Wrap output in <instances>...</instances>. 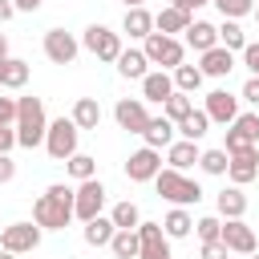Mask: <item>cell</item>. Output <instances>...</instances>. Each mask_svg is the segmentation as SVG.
I'll use <instances>...</instances> for the list:
<instances>
[{
	"mask_svg": "<svg viewBox=\"0 0 259 259\" xmlns=\"http://www.w3.org/2000/svg\"><path fill=\"white\" fill-rule=\"evenodd\" d=\"M40 49H45V57H49L53 65H73L77 53H81V40H77L73 32H65V28H49L45 40H40Z\"/></svg>",
	"mask_w": 259,
	"mask_h": 259,
	"instance_id": "cell-9",
	"label": "cell"
},
{
	"mask_svg": "<svg viewBox=\"0 0 259 259\" xmlns=\"http://www.w3.org/2000/svg\"><path fill=\"white\" fill-rule=\"evenodd\" d=\"M227 178H231L235 186L255 182V178H259V146H247V150L231 154V162H227Z\"/></svg>",
	"mask_w": 259,
	"mask_h": 259,
	"instance_id": "cell-13",
	"label": "cell"
},
{
	"mask_svg": "<svg viewBox=\"0 0 259 259\" xmlns=\"http://www.w3.org/2000/svg\"><path fill=\"white\" fill-rule=\"evenodd\" d=\"M198 142H186V138H174L170 146H166V162H170V170H190V166H198Z\"/></svg>",
	"mask_w": 259,
	"mask_h": 259,
	"instance_id": "cell-18",
	"label": "cell"
},
{
	"mask_svg": "<svg viewBox=\"0 0 259 259\" xmlns=\"http://www.w3.org/2000/svg\"><path fill=\"white\" fill-rule=\"evenodd\" d=\"M243 101H251V105H259V77H247V85H243V93H239Z\"/></svg>",
	"mask_w": 259,
	"mask_h": 259,
	"instance_id": "cell-46",
	"label": "cell"
},
{
	"mask_svg": "<svg viewBox=\"0 0 259 259\" xmlns=\"http://www.w3.org/2000/svg\"><path fill=\"white\" fill-rule=\"evenodd\" d=\"M154 190L170 202V206H198L202 202V186L194 182V178H186L182 170H158L154 174Z\"/></svg>",
	"mask_w": 259,
	"mask_h": 259,
	"instance_id": "cell-3",
	"label": "cell"
},
{
	"mask_svg": "<svg viewBox=\"0 0 259 259\" xmlns=\"http://www.w3.org/2000/svg\"><path fill=\"white\" fill-rule=\"evenodd\" d=\"M81 49H89L97 61L113 65V61H117V53H121L125 45H121V32H113V28H105V24H89V28H85V36H81Z\"/></svg>",
	"mask_w": 259,
	"mask_h": 259,
	"instance_id": "cell-6",
	"label": "cell"
},
{
	"mask_svg": "<svg viewBox=\"0 0 259 259\" xmlns=\"http://www.w3.org/2000/svg\"><path fill=\"white\" fill-rule=\"evenodd\" d=\"M194 231H198V239H202V243H210V239H219L223 219H219V214H202V219H194Z\"/></svg>",
	"mask_w": 259,
	"mask_h": 259,
	"instance_id": "cell-38",
	"label": "cell"
},
{
	"mask_svg": "<svg viewBox=\"0 0 259 259\" xmlns=\"http://www.w3.org/2000/svg\"><path fill=\"white\" fill-rule=\"evenodd\" d=\"M202 109H206V117H210V121L231 125V121L239 117V97H235V93H227V89H210Z\"/></svg>",
	"mask_w": 259,
	"mask_h": 259,
	"instance_id": "cell-14",
	"label": "cell"
},
{
	"mask_svg": "<svg viewBox=\"0 0 259 259\" xmlns=\"http://www.w3.org/2000/svg\"><path fill=\"white\" fill-rule=\"evenodd\" d=\"M12 4H16V12H36L45 0H12Z\"/></svg>",
	"mask_w": 259,
	"mask_h": 259,
	"instance_id": "cell-49",
	"label": "cell"
},
{
	"mask_svg": "<svg viewBox=\"0 0 259 259\" xmlns=\"http://www.w3.org/2000/svg\"><path fill=\"white\" fill-rule=\"evenodd\" d=\"M138 239H142L138 259H174V255H170V239H166L162 223H138Z\"/></svg>",
	"mask_w": 259,
	"mask_h": 259,
	"instance_id": "cell-12",
	"label": "cell"
},
{
	"mask_svg": "<svg viewBox=\"0 0 259 259\" xmlns=\"http://www.w3.org/2000/svg\"><path fill=\"white\" fill-rule=\"evenodd\" d=\"M77 138H81V130L73 125V117L49 121V130H45V150H49V158H53V162H65L69 154H77Z\"/></svg>",
	"mask_w": 259,
	"mask_h": 259,
	"instance_id": "cell-5",
	"label": "cell"
},
{
	"mask_svg": "<svg viewBox=\"0 0 259 259\" xmlns=\"http://www.w3.org/2000/svg\"><path fill=\"white\" fill-rule=\"evenodd\" d=\"M0 125H16V97H0Z\"/></svg>",
	"mask_w": 259,
	"mask_h": 259,
	"instance_id": "cell-43",
	"label": "cell"
},
{
	"mask_svg": "<svg viewBox=\"0 0 259 259\" xmlns=\"http://www.w3.org/2000/svg\"><path fill=\"white\" fill-rule=\"evenodd\" d=\"M206 130H210L206 109H190L182 121H174V134H182L186 142H202V138H206Z\"/></svg>",
	"mask_w": 259,
	"mask_h": 259,
	"instance_id": "cell-28",
	"label": "cell"
},
{
	"mask_svg": "<svg viewBox=\"0 0 259 259\" xmlns=\"http://www.w3.org/2000/svg\"><path fill=\"white\" fill-rule=\"evenodd\" d=\"M4 57H8V36L0 32V61H4Z\"/></svg>",
	"mask_w": 259,
	"mask_h": 259,
	"instance_id": "cell-50",
	"label": "cell"
},
{
	"mask_svg": "<svg viewBox=\"0 0 259 259\" xmlns=\"http://www.w3.org/2000/svg\"><path fill=\"white\" fill-rule=\"evenodd\" d=\"M121 32H130L134 40H146L150 32H154V12L142 4V8H125V16H121Z\"/></svg>",
	"mask_w": 259,
	"mask_h": 259,
	"instance_id": "cell-21",
	"label": "cell"
},
{
	"mask_svg": "<svg viewBox=\"0 0 259 259\" xmlns=\"http://www.w3.org/2000/svg\"><path fill=\"white\" fill-rule=\"evenodd\" d=\"M219 28V45L223 49H231V53H243V45H247V32H243V24L239 20H227L223 16V24H214Z\"/></svg>",
	"mask_w": 259,
	"mask_h": 259,
	"instance_id": "cell-32",
	"label": "cell"
},
{
	"mask_svg": "<svg viewBox=\"0 0 259 259\" xmlns=\"http://www.w3.org/2000/svg\"><path fill=\"white\" fill-rule=\"evenodd\" d=\"M109 219H113V227H125V231H134L138 223H142V210H138V202H117L113 210H109Z\"/></svg>",
	"mask_w": 259,
	"mask_h": 259,
	"instance_id": "cell-35",
	"label": "cell"
},
{
	"mask_svg": "<svg viewBox=\"0 0 259 259\" xmlns=\"http://www.w3.org/2000/svg\"><path fill=\"white\" fill-rule=\"evenodd\" d=\"M198 69H202V77H227L235 69V53L223 49V45H214V49L198 53Z\"/></svg>",
	"mask_w": 259,
	"mask_h": 259,
	"instance_id": "cell-17",
	"label": "cell"
},
{
	"mask_svg": "<svg viewBox=\"0 0 259 259\" xmlns=\"http://www.w3.org/2000/svg\"><path fill=\"white\" fill-rule=\"evenodd\" d=\"M12 178H16V162H12V154H0V186Z\"/></svg>",
	"mask_w": 259,
	"mask_h": 259,
	"instance_id": "cell-44",
	"label": "cell"
},
{
	"mask_svg": "<svg viewBox=\"0 0 259 259\" xmlns=\"http://www.w3.org/2000/svg\"><path fill=\"white\" fill-rule=\"evenodd\" d=\"M219 239L227 243V251H231V255H251V251L259 247L255 231H251L243 219H223V231H219Z\"/></svg>",
	"mask_w": 259,
	"mask_h": 259,
	"instance_id": "cell-11",
	"label": "cell"
},
{
	"mask_svg": "<svg viewBox=\"0 0 259 259\" xmlns=\"http://www.w3.org/2000/svg\"><path fill=\"white\" fill-rule=\"evenodd\" d=\"M40 227L36 223H8L4 231H0V247L4 251H12V255H28V251H36L40 247Z\"/></svg>",
	"mask_w": 259,
	"mask_h": 259,
	"instance_id": "cell-8",
	"label": "cell"
},
{
	"mask_svg": "<svg viewBox=\"0 0 259 259\" xmlns=\"http://www.w3.org/2000/svg\"><path fill=\"white\" fill-rule=\"evenodd\" d=\"M251 16H255V20H259V4H255V12H251Z\"/></svg>",
	"mask_w": 259,
	"mask_h": 259,
	"instance_id": "cell-53",
	"label": "cell"
},
{
	"mask_svg": "<svg viewBox=\"0 0 259 259\" xmlns=\"http://www.w3.org/2000/svg\"><path fill=\"white\" fill-rule=\"evenodd\" d=\"M194 16L190 12H182V8H174V4H166L158 16H154V32H166V36H178V32H186V24H190Z\"/></svg>",
	"mask_w": 259,
	"mask_h": 259,
	"instance_id": "cell-26",
	"label": "cell"
},
{
	"mask_svg": "<svg viewBox=\"0 0 259 259\" xmlns=\"http://www.w3.org/2000/svg\"><path fill=\"white\" fill-rule=\"evenodd\" d=\"M158 170H162V150H154V146H142L125 158V178L130 182H154Z\"/></svg>",
	"mask_w": 259,
	"mask_h": 259,
	"instance_id": "cell-10",
	"label": "cell"
},
{
	"mask_svg": "<svg viewBox=\"0 0 259 259\" xmlns=\"http://www.w3.org/2000/svg\"><path fill=\"white\" fill-rule=\"evenodd\" d=\"M0 259H16V255H12V251H4V247H0Z\"/></svg>",
	"mask_w": 259,
	"mask_h": 259,
	"instance_id": "cell-52",
	"label": "cell"
},
{
	"mask_svg": "<svg viewBox=\"0 0 259 259\" xmlns=\"http://www.w3.org/2000/svg\"><path fill=\"white\" fill-rule=\"evenodd\" d=\"M247 146H255V142H251L243 130H235V125H231V130H227V138H223V150H227V154H239V150H247Z\"/></svg>",
	"mask_w": 259,
	"mask_h": 259,
	"instance_id": "cell-39",
	"label": "cell"
},
{
	"mask_svg": "<svg viewBox=\"0 0 259 259\" xmlns=\"http://www.w3.org/2000/svg\"><path fill=\"white\" fill-rule=\"evenodd\" d=\"M255 146H259V142H255Z\"/></svg>",
	"mask_w": 259,
	"mask_h": 259,
	"instance_id": "cell-56",
	"label": "cell"
},
{
	"mask_svg": "<svg viewBox=\"0 0 259 259\" xmlns=\"http://www.w3.org/2000/svg\"><path fill=\"white\" fill-rule=\"evenodd\" d=\"M16 146V125H0V154H12Z\"/></svg>",
	"mask_w": 259,
	"mask_h": 259,
	"instance_id": "cell-45",
	"label": "cell"
},
{
	"mask_svg": "<svg viewBox=\"0 0 259 259\" xmlns=\"http://www.w3.org/2000/svg\"><path fill=\"white\" fill-rule=\"evenodd\" d=\"M142 53H146L150 65H158V69H166V73L186 61V45H182L178 36H166V32H150V36L142 40Z\"/></svg>",
	"mask_w": 259,
	"mask_h": 259,
	"instance_id": "cell-4",
	"label": "cell"
},
{
	"mask_svg": "<svg viewBox=\"0 0 259 259\" xmlns=\"http://www.w3.org/2000/svg\"><path fill=\"white\" fill-rule=\"evenodd\" d=\"M231 251H227V243L223 239H210V243H202V259H227Z\"/></svg>",
	"mask_w": 259,
	"mask_h": 259,
	"instance_id": "cell-42",
	"label": "cell"
},
{
	"mask_svg": "<svg viewBox=\"0 0 259 259\" xmlns=\"http://www.w3.org/2000/svg\"><path fill=\"white\" fill-rule=\"evenodd\" d=\"M65 170H69V178L73 182H85V178H97V158H89V154H69L65 158Z\"/></svg>",
	"mask_w": 259,
	"mask_h": 259,
	"instance_id": "cell-33",
	"label": "cell"
},
{
	"mask_svg": "<svg viewBox=\"0 0 259 259\" xmlns=\"http://www.w3.org/2000/svg\"><path fill=\"white\" fill-rule=\"evenodd\" d=\"M121 4H125V8H142L146 0H121Z\"/></svg>",
	"mask_w": 259,
	"mask_h": 259,
	"instance_id": "cell-51",
	"label": "cell"
},
{
	"mask_svg": "<svg viewBox=\"0 0 259 259\" xmlns=\"http://www.w3.org/2000/svg\"><path fill=\"white\" fill-rule=\"evenodd\" d=\"M45 130H49L45 101L40 97H16V146H24V150L45 146Z\"/></svg>",
	"mask_w": 259,
	"mask_h": 259,
	"instance_id": "cell-2",
	"label": "cell"
},
{
	"mask_svg": "<svg viewBox=\"0 0 259 259\" xmlns=\"http://www.w3.org/2000/svg\"><path fill=\"white\" fill-rule=\"evenodd\" d=\"M162 231L166 239H186L194 231V219H190V206H170L166 219H162Z\"/></svg>",
	"mask_w": 259,
	"mask_h": 259,
	"instance_id": "cell-29",
	"label": "cell"
},
{
	"mask_svg": "<svg viewBox=\"0 0 259 259\" xmlns=\"http://www.w3.org/2000/svg\"><path fill=\"white\" fill-rule=\"evenodd\" d=\"M182 45H186V49H194V53H206V49H214V45H219V28H214L210 20H190V24H186V32H182Z\"/></svg>",
	"mask_w": 259,
	"mask_h": 259,
	"instance_id": "cell-16",
	"label": "cell"
},
{
	"mask_svg": "<svg viewBox=\"0 0 259 259\" xmlns=\"http://www.w3.org/2000/svg\"><path fill=\"white\" fill-rule=\"evenodd\" d=\"M113 65H117V73H121L125 81H142V77L150 73V61H146V53H142V49H121Z\"/></svg>",
	"mask_w": 259,
	"mask_h": 259,
	"instance_id": "cell-22",
	"label": "cell"
},
{
	"mask_svg": "<svg viewBox=\"0 0 259 259\" xmlns=\"http://www.w3.org/2000/svg\"><path fill=\"white\" fill-rule=\"evenodd\" d=\"M12 16H16V4H12V0H0V24L12 20Z\"/></svg>",
	"mask_w": 259,
	"mask_h": 259,
	"instance_id": "cell-48",
	"label": "cell"
},
{
	"mask_svg": "<svg viewBox=\"0 0 259 259\" xmlns=\"http://www.w3.org/2000/svg\"><path fill=\"white\" fill-rule=\"evenodd\" d=\"M32 223L40 231H65L73 223V186L53 182L36 202H32Z\"/></svg>",
	"mask_w": 259,
	"mask_h": 259,
	"instance_id": "cell-1",
	"label": "cell"
},
{
	"mask_svg": "<svg viewBox=\"0 0 259 259\" xmlns=\"http://www.w3.org/2000/svg\"><path fill=\"white\" fill-rule=\"evenodd\" d=\"M227 162H231V154L219 146V150H202L198 154V166H202V174H227Z\"/></svg>",
	"mask_w": 259,
	"mask_h": 259,
	"instance_id": "cell-36",
	"label": "cell"
},
{
	"mask_svg": "<svg viewBox=\"0 0 259 259\" xmlns=\"http://www.w3.org/2000/svg\"><path fill=\"white\" fill-rule=\"evenodd\" d=\"M105 182L101 178H85V182H77L73 186V219H93V214H101V206H105Z\"/></svg>",
	"mask_w": 259,
	"mask_h": 259,
	"instance_id": "cell-7",
	"label": "cell"
},
{
	"mask_svg": "<svg viewBox=\"0 0 259 259\" xmlns=\"http://www.w3.org/2000/svg\"><path fill=\"white\" fill-rule=\"evenodd\" d=\"M170 93H174V77H170L166 69H154V73L142 77V101H158V105H162Z\"/></svg>",
	"mask_w": 259,
	"mask_h": 259,
	"instance_id": "cell-19",
	"label": "cell"
},
{
	"mask_svg": "<svg viewBox=\"0 0 259 259\" xmlns=\"http://www.w3.org/2000/svg\"><path fill=\"white\" fill-rule=\"evenodd\" d=\"M113 219L109 214H93V219H85V227H81V239L89 243V247H109V239H113Z\"/></svg>",
	"mask_w": 259,
	"mask_h": 259,
	"instance_id": "cell-24",
	"label": "cell"
},
{
	"mask_svg": "<svg viewBox=\"0 0 259 259\" xmlns=\"http://www.w3.org/2000/svg\"><path fill=\"white\" fill-rule=\"evenodd\" d=\"M231 125H235V130H243L251 142H259V113H255V109H251V113H239Z\"/></svg>",
	"mask_w": 259,
	"mask_h": 259,
	"instance_id": "cell-40",
	"label": "cell"
},
{
	"mask_svg": "<svg viewBox=\"0 0 259 259\" xmlns=\"http://www.w3.org/2000/svg\"><path fill=\"white\" fill-rule=\"evenodd\" d=\"M170 77H174V89H178V93H198L202 81H206L202 69H198V65H186V61H182L178 69H170Z\"/></svg>",
	"mask_w": 259,
	"mask_h": 259,
	"instance_id": "cell-31",
	"label": "cell"
},
{
	"mask_svg": "<svg viewBox=\"0 0 259 259\" xmlns=\"http://www.w3.org/2000/svg\"><path fill=\"white\" fill-rule=\"evenodd\" d=\"M214 206H219V214L223 219H243L247 214V194H243V186H223L219 190V198H214Z\"/></svg>",
	"mask_w": 259,
	"mask_h": 259,
	"instance_id": "cell-23",
	"label": "cell"
},
{
	"mask_svg": "<svg viewBox=\"0 0 259 259\" xmlns=\"http://www.w3.org/2000/svg\"><path fill=\"white\" fill-rule=\"evenodd\" d=\"M206 4H214V0H206Z\"/></svg>",
	"mask_w": 259,
	"mask_h": 259,
	"instance_id": "cell-55",
	"label": "cell"
},
{
	"mask_svg": "<svg viewBox=\"0 0 259 259\" xmlns=\"http://www.w3.org/2000/svg\"><path fill=\"white\" fill-rule=\"evenodd\" d=\"M138 247H142V239H138V227H134V231L117 227V231H113V239H109V251H113V259H138Z\"/></svg>",
	"mask_w": 259,
	"mask_h": 259,
	"instance_id": "cell-30",
	"label": "cell"
},
{
	"mask_svg": "<svg viewBox=\"0 0 259 259\" xmlns=\"http://www.w3.org/2000/svg\"><path fill=\"white\" fill-rule=\"evenodd\" d=\"M113 117H117V125H121V130H130V134H142V125L150 121V113H146V101H142V97H121V101L113 105Z\"/></svg>",
	"mask_w": 259,
	"mask_h": 259,
	"instance_id": "cell-15",
	"label": "cell"
},
{
	"mask_svg": "<svg viewBox=\"0 0 259 259\" xmlns=\"http://www.w3.org/2000/svg\"><path fill=\"white\" fill-rule=\"evenodd\" d=\"M214 8L227 16V20H243L255 12V0H214Z\"/></svg>",
	"mask_w": 259,
	"mask_h": 259,
	"instance_id": "cell-37",
	"label": "cell"
},
{
	"mask_svg": "<svg viewBox=\"0 0 259 259\" xmlns=\"http://www.w3.org/2000/svg\"><path fill=\"white\" fill-rule=\"evenodd\" d=\"M247 259H259V255H255V251H251V255H247Z\"/></svg>",
	"mask_w": 259,
	"mask_h": 259,
	"instance_id": "cell-54",
	"label": "cell"
},
{
	"mask_svg": "<svg viewBox=\"0 0 259 259\" xmlns=\"http://www.w3.org/2000/svg\"><path fill=\"white\" fill-rule=\"evenodd\" d=\"M170 4H174V8H182V12H190V16H194V8H202V4H206V0H170Z\"/></svg>",
	"mask_w": 259,
	"mask_h": 259,
	"instance_id": "cell-47",
	"label": "cell"
},
{
	"mask_svg": "<svg viewBox=\"0 0 259 259\" xmlns=\"http://www.w3.org/2000/svg\"><path fill=\"white\" fill-rule=\"evenodd\" d=\"M243 65L251 69V77H259V40H247L243 45Z\"/></svg>",
	"mask_w": 259,
	"mask_h": 259,
	"instance_id": "cell-41",
	"label": "cell"
},
{
	"mask_svg": "<svg viewBox=\"0 0 259 259\" xmlns=\"http://www.w3.org/2000/svg\"><path fill=\"white\" fill-rule=\"evenodd\" d=\"M28 77H32L28 61H20V57H4L0 61V89H24Z\"/></svg>",
	"mask_w": 259,
	"mask_h": 259,
	"instance_id": "cell-25",
	"label": "cell"
},
{
	"mask_svg": "<svg viewBox=\"0 0 259 259\" xmlns=\"http://www.w3.org/2000/svg\"><path fill=\"white\" fill-rule=\"evenodd\" d=\"M69 117H73L77 130H97V125H101V101H97V97H77Z\"/></svg>",
	"mask_w": 259,
	"mask_h": 259,
	"instance_id": "cell-27",
	"label": "cell"
},
{
	"mask_svg": "<svg viewBox=\"0 0 259 259\" xmlns=\"http://www.w3.org/2000/svg\"><path fill=\"white\" fill-rule=\"evenodd\" d=\"M146 146H154V150H166L170 142H174V121L162 113V117H150L146 125H142V134H138Z\"/></svg>",
	"mask_w": 259,
	"mask_h": 259,
	"instance_id": "cell-20",
	"label": "cell"
},
{
	"mask_svg": "<svg viewBox=\"0 0 259 259\" xmlns=\"http://www.w3.org/2000/svg\"><path fill=\"white\" fill-rule=\"evenodd\" d=\"M190 109H194V101H190V93H178V89H174V93H170V97L162 101V113H166L170 121H182V117H186Z\"/></svg>",
	"mask_w": 259,
	"mask_h": 259,
	"instance_id": "cell-34",
	"label": "cell"
}]
</instances>
